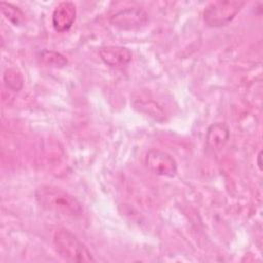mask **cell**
<instances>
[{
	"label": "cell",
	"mask_w": 263,
	"mask_h": 263,
	"mask_svg": "<svg viewBox=\"0 0 263 263\" xmlns=\"http://www.w3.org/2000/svg\"><path fill=\"white\" fill-rule=\"evenodd\" d=\"M35 196L40 206L46 211L73 218L79 217L83 213L79 200L63 189L43 185L36 190Z\"/></svg>",
	"instance_id": "6da1fadb"
},
{
	"label": "cell",
	"mask_w": 263,
	"mask_h": 263,
	"mask_svg": "<svg viewBox=\"0 0 263 263\" xmlns=\"http://www.w3.org/2000/svg\"><path fill=\"white\" fill-rule=\"evenodd\" d=\"M53 246L57 253L69 262H95L87 247L69 229L60 228L54 232Z\"/></svg>",
	"instance_id": "7a4b0ae2"
},
{
	"label": "cell",
	"mask_w": 263,
	"mask_h": 263,
	"mask_svg": "<svg viewBox=\"0 0 263 263\" xmlns=\"http://www.w3.org/2000/svg\"><path fill=\"white\" fill-rule=\"evenodd\" d=\"M243 5V1L236 0L212 2L204 9V21L211 27L225 26L235 17Z\"/></svg>",
	"instance_id": "3957f363"
},
{
	"label": "cell",
	"mask_w": 263,
	"mask_h": 263,
	"mask_svg": "<svg viewBox=\"0 0 263 263\" xmlns=\"http://www.w3.org/2000/svg\"><path fill=\"white\" fill-rule=\"evenodd\" d=\"M145 164L151 173L164 177H174L178 170L175 158L167 152L158 149H151L147 152Z\"/></svg>",
	"instance_id": "277c9868"
},
{
	"label": "cell",
	"mask_w": 263,
	"mask_h": 263,
	"mask_svg": "<svg viewBox=\"0 0 263 263\" xmlns=\"http://www.w3.org/2000/svg\"><path fill=\"white\" fill-rule=\"evenodd\" d=\"M149 22L147 12L139 7H128L122 9L110 18L112 26L119 30H136L143 28Z\"/></svg>",
	"instance_id": "5b68a950"
},
{
	"label": "cell",
	"mask_w": 263,
	"mask_h": 263,
	"mask_svg": "<svg viewBox=\"0 0 263 263\" xmlns=\"http://www.w3.org/2000/svg\"><path fill=\"white\" fill-rule=\"evenodd\" d=\"M99 54L107 66L116 69L125 67L132 61V51L123 46H104L100 48Z\"/></svg>",
	"instance_id": "8992f818"
},
{
	"label": "cell",
	"mask_w": 263,
	"mask_h": 263,
	"mask_svg": "<svg viewBox=\"0 0 263 263\" xmlns=\"http://www.w3.org/2000/svg\"><path fill=\"white\" fill-rule=\"evenodd\" d=\"M76 18V7L70 1H64L58 4L52 13V26L58 32L69 30Z\"/></svg>",
	"instance_id": "52a82bcc"
},
{
	"label": "cell",
	"mask_w": 263,
	"mask_h": 263,
	"mask_svg": "<svg viewBox=\"0 0 263 263\" xmlns=\"http://www.w3.org/2000/svg\"><path fill=\"white\" fill-rule=\"evenodd\" d=\"M229 139V128L222 122L213 123L206 133V145L212 151L221 150Z\"/></svg>",
	"instance_id": "ba28073f"
},
{
	"label": "cell",
	"mask_w": 263,
	"mask_h": 263,
	"mask_svg": "<svg viewBox=\"0 0 263 263\" xmlns=\"http://www.w3.org/2000/svg\"><path fill=\"white\" fill-rule=\"evenodd\" d=\"M3 80H4L5 86L12 91H18L23 87V84H24L23 75L15 68L7 69L4 72Z\"/></svg>",
	"instance_id": "9c48e42d"
},
{
	"label": "cell",
	"mask_w": 263,
	"mask_h": 263,
	"mask_svg": "<svg viewBox=\"0 0 263 263\" xmlns=\"http://www.w3.org/2000/svg\"><path fill=\"white\" fill-rule=\"evenodd\" d=\"M0 8H1V11L4 14V16L13 25H15V26L20 25L23 22L24 13L22 12V10L18 7L14 6L10 3H7V2H1Z\"/></svg>",
	"instance_id": "30bf717a"
},
{
	"label": "cell",
	"mask_w": 263,
	"mask_h": 263,
	"mask_svg": "<svg viewBox=\"0 0 263 263\" xmlns=\"http://www.w3.org/2000/svg\"><path fill=\"white\" fill-rule=\"evenodd\" d=\"M138 102L135 103V107L136 108H139L140 111L142 112H146L147 114H149V116H152L153 118L157 119V120H160L159 119V116L163 117V112L162 110L160 109V107L153 101H140V100H137Z\"/></svg>",
	"instance_id": "8fae6325"
},
{
	"label": "cell",
	"mask_w": 263,
	"mask_h": 263,
	"mask_svg": "<svg viewBox=\"0 0 263 263\" xmlns=\"http://www.w3.org/2000/svg\"><path fill=\"white\" fill-rule=\"evenodd\" d=\"M41 59L42 61L49 66H53V67H64L67 65L68 61L67 59L62 55L59 52L55 51H49V50H45L41 53Z\"/></svg>",
	"instance_id": "7c38bea8"
},
{
	"label": "cell",
	"mask_w": 263,
	"mask_h": 263,
	"mask_svg": "<svg viewBox=\"0 0 263 263\" xmlns=\"http://www.w3.org/2000/svg\"><path fill=\"white\" fill-rule=\"evenodd\" d=\"M261 154H262V152H260V153L258 154V165H259L260 168H261Z\"/></svg>",
	"instance_id": "4fadbf2b"
}]
</instances>
